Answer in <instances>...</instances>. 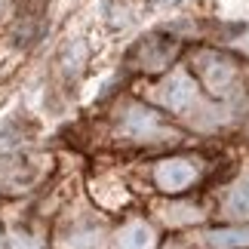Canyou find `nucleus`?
Returning <instances> with one entry per match:
<instances>
[{"label":"nucleus","mask_w":249,"mask_h":249,"mask_svg":"<svg viewBox=\"0 0 249 249\" xmlns=\"http://www.w3.org/2000/svg\"><path fill=\"white\" fill-rule=\"evenodd\" d=\"M117 249H151V231L145 225H129L117 237Z\"/></svg>","instance_id":"obj_1"},{"label":"nucleus","mask_w":249,"mask_h":249,"mask_svg":"<svg viewBox=\"0 0 249 249\" xmlns=\"http://www.w3.org/2000/svg\"><path fill=\"white\" fill-rule=\"evenodd\" d=\"M231 206H234V213H243V215L249 213V178L237 188V194L231 197Z\"/></svg>","instance_id":"obj_3"},{"label":"nucleus","mask_w":249,"mask_h":249,"mask_svg":"<svg viewBox=\"0 0 249 249\" xmlns=\"http://www.w3.org/2000/svg\"><path fill=\"white\" fill-rule=\"evenodd\" d=\"M13 246H16V249H37L34 243H28V237H16V240H13Z\"/></svg>","instance_id":"obj_4"},{"label":"nucleus","mask_w":249,"mask_h":249,"mask_svg":"<svg viewBox=\"0 0 249 249\" xmlns=\"http://www.w3.org/2000/svg\"><path fill=\"white\" fill-rule=\"evenodd\" d=\"M157 178H160V185H163L166 191H178L181 185L191 181V166L188 163H166L157 172Z\"/></svg>","instance_id":"obj_2"}]
</instances>
